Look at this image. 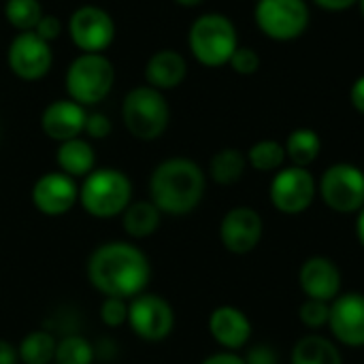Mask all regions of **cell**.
Instances as JSON below:
<instances>
[{"label": "cell", "mask_w": 364, "mask_h": 364, "mask_svg": "<svg viewBox=\"0 0 364 364\" xmlns=\"http://www.w3.org/2000/svg\"><path fill=\"white\" fill-rule=\"evenodd\" d=\"M85 117H87L85 107H81L70 98H64L45 107L41 115V128L51 141L64 143L83 134Z\"/></svg>", "instance_id": "ac0fdd59"}, {"label": "cell", "mask_w": 364, "mask_h": 364, "mask_svg": "<svg viewBox=\"0 0 364 364\" xmlns=\"http://www.w3.org/2000/svg\"><path fill=\"white\" fill-rule=\"evenodd\" d=\"M177 4H181V6H198V4H203L205 0H175Z\"/></svg>", "instance_id": "ab89813d"}, {"label": "cell", "mask_w": 364, "mask_h": 364, "mask_svg": "<svg viewBox=\"0 0 364 364\" xmlns=\"http://www.w3.org/2000/svg\"><path fill=\"white\" fill-rule=\"evenodd\" d=\"M328 318H331V303L305 299L299 307V320L303 322V326L311 331H320L328 326Z\"/></svg>", "instance_id": "f1b7e54d"}, {"label": "cell", "mask_w": 364, "mask_h": 364, "mask_svg": "<svg viewBox=\"0 0 364 364\" xmlns=\"http://www.w3.org/2000/svg\"><path fill=\"white\" fill-rule=\"evenodd\" d=\"M230 68L239 75H254L260 68V53L252 47H243L239 45L230 58Z\"/></svg>", "instance_id": "4dcf8cb0"}, {"label": "cell", "mask_w": 364, "mask_h": 364, "mask_svg": "<svg viewBox=\"0 0 364 364\" xmlns=\"http://www.w3.org/2000/svg\"><path fill=\"white\" fill-rule=\"evenodd\" d=\"M254 2H260V0H254Z\"/></svg>", "instance_id": "b9f144b4"}, {"label": "cell", "mask_w": 364, "mask_h": 364, "mask_svg": "<svg viewBox=\"0 0 364 364\" xmlns=\"http://www.w3.org/2000/svg\"><path fill=\"white\" fill-rule=\"evenodd\" d=\"M286 158L294 164V166H303L309 168L322 151V141L320 134L314 128H296L288 134L286 143Z\"/></svg>", "instance_id": "603a6c76"}, {"label": "cell", "mask_w": 364, "mask_h": 364, "mask_svg": "<svg viewBox=\"0 0 364 364\" xmlns=\"http://www.w3.org/2000/svg\"><path fill=\"white\" fill-rule=\"evenodd\" d=\"M318 196V181L309 168L303 166H284L275 173L269 198L271 205L284 215H301L305 213Z\"/></svg>", "instance_id": "9c48e42d"}, {"label": "cell", "mask_w": 364, "mask_h": 364, "mask_svg": "<svg viewBox=\"0 0 364 364\" xmlns=\"http://www.w3.org/2000/svg\"><path fill=\"white\" fill-rule=\"evenodd\" d=\"M299 284L305 299L333 303L341 294V271L335 260L326 256H311L301 264Z\"/></svg>", "instance_id": "2e32d148"}, {"label": "cell", "mask_w": 364, "mask_h": 364, "mask_svg": "<svg viewBox=\"0 0 364 364\" xmlns=\"http://www.w3.org/2000/svg\"><path fill=\"white\" fill-rule=\"evenodd\" d=\"M350 102H352V107L364 115V75H360L354 83H352V87H350Z\"/></svg>", "instance_id": "e575fe53"}, {"label": "cell", "mask_w": 364, "mask_h": 364, "mask_svg": "<svg viewBox=\"0 0 364 364\" xmlns=\"http://www.w3.org/2000/svg\"><path fill=\"white\" fill-rule=\"evenodd\" d=\"M188 45L198 64L207 68L226 66L239 47L237 28L222 13H205L190 26Z\"/></svg>", "instance_id": "277c9868"}, {"label": "cell", "mask_w": 364, "mask_h": 364, "mask_svg": "<svg viewBox=\"0 0 364 364\" xmlns=\"http://www.w3.org/2000/svg\"><path fill=\"white\" fill-rule=\"evenodd\" d=\"M55 162H58L60 171L70 175L73 179L87 177L94 171L96 154H94V147L85 139L77 136V139L60 143V147L55 151Z\"/></svg>", "instance_id": "ffe728a7"}, {"label": "cell", "mask_w": 364, "mask_h": 364, "mask_svg": "<svg viewBox=\"0 0 364 364\" xmlns=\"http://www.w3.org/2000/svg\"><path fill=\"white\" fill-rule=\"evenodd\" d=\"M290 364H343V356L335 341L322 335H307L294 343Z\"/></svg>", "instance_id": "44dd1931"}, {"label": "cell", "mask_w": 364, "mask_h": 364, "mask_svg": "<svg viewBox=\"0 0 364 364\" xmlns=\"http://www.w3.org/2000/svg\"><path fill=\"white\" fill-rule=\"evenodd\" d=\"M247 168V156L237 147H224L209 162V177L218 186H235Z\"/></svg>", "instance_id": "cb8c5ba5"}, {"label": "cell", "mask_w": 364, "mask_h": 364, "mask_svg": "<svg viewBox=\"0 0 364 364\" xmlns=\"http://www.w3.org/2000/svg\"><path fill=\"white\" fill-rule=\"evenodd\" d=\"M162 222V211L151 203V200H136L126 207L122 213V224L124 230L132 239H147L151 237Z\"/></svg>", "instance_id": "7402d4cb"}, {"label": "cell", "mask_w": 364, "mask_h": 364, "mask_svg": "<svg viewBox=\"0 0 364 364\" xmlns=\"http://www.w3.org/2000/svg\"><path fill=\"white\" fill-rule=\"evenodd\" d=\"M98 314L102 324H107L109 328H117L128 322V301L117 296H105Z\"/></svg>", "instance_id": "f546056e"}, {"label": "cell", "mask_w": 364, "mask_h": 364, "mask_svg": "<svg viewBox=\"0 0 364 364\" xmlns=\"http://www.w3.org/2000/svg\"><path fill=\"white\" fill-rule=\"evenodd\" d=\"M115 81V68L105 53H81L66 70L68 98L81 107H94L102 102Z\"/></svg>", "instance_id": "8992f818"}, {"label": "cell", "mask_w": 364, "mask_h": 364, "mask_svg": "<svg viewBox=\"0 0 364 364\" xmlns=\"http://www.w3.org/2000/svg\"><path fill=\"white\" fill-rule=\"evenodd\" d=\"M358 6H360V13H363L364 17V0H358Z\"/></svg>", "instance_id": "60d3db41"}, {"label": "cell", "mask_w": 364, "mask_h": 364, "mask_svg": "<svg viewBox=\"0 0 364 364\" xmlns=\"http://www.w3.org/2000/svg\"><path fill=\"white\" fill-rule=\"evenodd\" d=\"M87 279L102 296L134 299L145 292L151 279L147 254L128 241H107L98 245L85 264Z\"/></svg>", "instance_id": "6da1fadb"}, {"label": "cell", "mask_w": 364, "mask_h": 364, "mask_svg": "<svg viewBox=\"0 0 364 364\" xmlns=\"http://www.w3.org/2000/svg\"><path fill=\"white\" fill-rule=\"evenodd\" d=\"M6 62L15 77L23 81H38L49 73L53 64V53L49 43L30 30V32H19L11 41Z\"/></svg>", "instance_id": "7c38bea8"}, {"label": "cell", "mask_w": 364, "mask_h": 364, "mask_svg": "<svg viewBox=\"0 0 364 364\" xmlns=\"http://www.w3.org/2000/svg\"><path fill=\"white\" fill-rule=\"evenodd\" d=\"M111 130H113V124L105 113H87L83 132L90 139H107L111 134Z\"/></svg>", "instance_id": "1f68e13d"}, {"label": "cell", "mask_w": 364, "mask_h": 364, "mask_svg": "<svg viewBox=\"0 0 364 364\" xmlns=\"http://www.w3.org/2000/svg\"><path fill=\"white\" fill-rule=\"evenodd\" d=\"M19 363V356H17V348L6 341V339H0V364H17Z\"/></svg>", "instance_id": "74e56055"}, {"label": "cell", "mask_w": 364, "mask_h": 364, "mask_svg": "<svg viewBox=\"0 0 364 364\" xmlns=\"http://www.w3.org/2000/svg\"><path fill=\"white\" fill-rule=\"evenodd\" d=\"M200 364H245L243 356H239L237 352H218V354H211L207 356Z\"/></svg>", "instance_id": "d590c367"}, {"label": "cell", "mask_w": 364, "mask_h": 364, "mask_svg": "<svg viewBox=\"0 0 364 364\" xmlns=\"http://www.w3.org/2000/svg\"><path fill=\"white\" fill-rule=\"evenodd\" d=\"M68 34L81 53H102L115 38V21L105 9L85 4L70 15Z\"/></svg>", "instance_id": "8fae6325"}, {"label": "cell", "mask_w": 364, "mask_h": 364, "mask_svg": "<svg viewBox=\"0 0 364 364\" xmlns=\"http://www.w3.org/2000/svg\"><path fill=\"white\" fill-rule=\"evenodd\" d=\"M245 364H277V352L271 346L258 343L250 348L247 356H243Z\"/></svg>", "instance_id": "836d02e7"}, {"label": "cell", "mask_w": 364, "mask_h": 364, "mask_svg": "<svg viewBox=\"0 0 364 364\" xmlns=\"http://www.w3.org/2000/svg\"><path fill=\"white\" fill-rule=\"evenodd\" d=\"M254 19L264 36L288 43L305 34L311 11L305 0H260L256 2Z\"/></svg>", "instance_id": "ba28073f"}, {"label": "cell", "mask_w": 364, "mask_h": 364, "mask_svg": "<svg viewBox=\"0 0 364 364\" xmlns=\"http://www.w3.org/2000/svg\"><path fill=\"white\" fill-rule=\"evenodd\" d=\"M356 237L364 247V207L358 211V218H356Z\"/></svg>", "instance_id": "f35d334b"}, {"label": "cell", "mask_w": 364, "mask_h": 364, "mask_svg": "<svg viewBox=\"0 0 364 364\" xmlns=\"http://www.w3.org/2000/svg\"><path fill=\"white\" fill-rule=\"evenodd\" d=\"M77 203L79 186L70 175L62 171H49L41 175L32 186V205L47 218L66 215Z\"/></svg>", "instance_id": "5bb4252c"}, {"label": "cell", "mask_w": 364, "mask_h": 364, "mask_svg": "<svg viewBox=\"0 0 364 364\" xmlns=\"http://www.w3.org/2000/svg\"><path fill=\"white\" fill-rule=\"evenodd\" d=\"M209 335L226 352H239L252 339V322L239 307L220 305L211 311L207 322Z\"/></svg>", "instance_id": "e0dca14e"}, {"label": "cell", "mask_w": 364, "mask_h": 364, "mask_svg": "<svg viewBox=\"0 0 364 364\" xmlns=\"http://www.w3.org/2000/svg\"><path fill=\"white\" fill-rule=\"evenodd\" d=\"M32 32L38 34L43 41L51 43V41H55V38L60 36V32H62V21H60V17H55V15H43L41 21L36 23V28H34Z\"/></svg>", "instance_id": "d6a6232c"}, {"label": "cell", "mask_w": 364, "mask_h": 364, "mask_svg": "<svg viewBox=\"0 0 364 364\" xmlns=\"http://www.w3.org/2000/svg\"><path fill=\"white\" fill-rule=\"evenodd\" d=\"M314 4H318L320 9L324 11H333V13H339V11H348L352 9L354 4H358V0H311Z\"/></svg>", "instance_id": "8d00e7d4"}, {"label": "cell", "mask_w": 364, "mask_h": 364, "mask_svg": "<svg viewBox=\"0 0 364 364\" xmlns=\"http://www.w3.org/2000/svg\"><path fill=\"white\" fill-rule=\"evenodd\" d=\"M122 117L128 132L141 141H154L164 134L171 122V107L164 92L149 85L130 90L122 105Z\"/></svg>", "instance_id": "5b68a950"}, {"label": "cell", "mask_w": 364, "mask_h": 364, "mask_svg": "<svg viewBox=\"0 0 364 364\" xmlns=\"http://www.w3.org/2000/svg\"><path fill=\"white\" fill-rule=\"evenodd\" d=\"M132 203V183L124 171L105 166L94 168L79 186V205L87 215L111 220L126 211Z\"/></svg>", "instance_id": "3957f363"}, {"label": "cell", "mask_w": 364, "mask_h": 364, "mask_svg": "<svg viewBox=\"0 0 364 364\" xmlns=\"http://www.w3.org/2000/svg\"><path fill=\"white\" fill-rule=\"evenodd\" d=\"M318 194L335 213H358L364 207V171L350 162L328 166L318 181Z\"/></svg>", "instance_id": "52a82bcc"}, {"label": "cell", "mask_w": 364, "mask_h": 364, "mask_svg": "<svg viewBox=\"0 0 364 364\" xmlns=\"http://www.w3.org/2000/svg\"><path fill=\"white\" fill-rule=\"evenodd\" d=\"M130 331L143 341L158 343L164 341L175 328V309L173 305L151 292H141L128 301V322Z\"/></svg>", "instance_id": "30bf717a"}, {"label": "cell", "mask_w": 364, "mask_h": 364, "mask_svg": "<svg viewBox=\"0 0 364 364\" xmlns=\"http://www.w3.org/2000/svg\"><path fill=\"white\" fill-rule=\"evenodd\" d=\"M205 188V173L194 160L168 158L160 162L149 177V200L162 215L181 218L200 205Z\"/></svg>", "instance_id": "7a4b0ae2"}, {"label": "cell", "mask_w": 364, "mask_h": 364, "mask_svg": "<svg viewBox=\"0 0 364 364\" xmlns=\"http://www.w3.org/2000/svg\"><path fill=\"white\" fill-rule=\"evenodd\" d=\"M55 335L41 328L30 331L17 346V356L21 364H51L55 356Z\"/></svg>", "instance_id": "d4e9b609"}, {"label": "cell", "mask_w": 364, "mask_h": 364, "mask_svg": "<svg viewBox=\"0 0 364 364\" xmlns=\"http://www.w3.org/2000/svg\"><path fill=\"white\" fill-rule=\"evenodd\" d=\"M94 360H96V348L79 333L64 335L55 346V356H53L55 364H94Z\"/></svg>", "instance_id": "4316f807"}, {"label": "cell", "mask_w": 364, "mask_h": 364, "mask_svg": "<svg viewBox=\"0 0 364 364\" xmlns=\"http://www.w3.org/2000/svg\"><path fill=\"white\" fill-rule=\"evenodd\" d=\"M264 235L262 215L254 207H232L220 222V241L224 250L237 256L254 252Z\"/></svg>", "instance_id": "4fadbf2b"}, {"label": "cell", "mask_w": 364, "mask_h": 364, "mask_svg": "<svg viewBox=\"0 0 364 364\" xmlns=\"http://www.w3.org/2000/svg\"><path fill=\"white\" fill-rule=\"evenodd\" d=\"M186 75H188V62L175 49H160L145 64L147 85L154 90H160V92L179 87L183 83Z\"/></svg>", "instance_id": "d6986e66"}, {"label": "cell", "mask_w": 364, "mask_h": 364, "mask_svg": "<svg viewBox=\"0 0 364 364\" xmlns=\"http://www.w3.org/2000/svg\"><path fill=\"white\" fill-rule=\"evenodd\" d=\"M4 15H6V21L15 30L30 32L36 28V23L41 21V17L45 13H43V6L38 0H6Z\"/></svg>", "instance_id": "83f0119b"}, {"label": "cell", "mask_w": 364, "mask_h": 364, "mask_svg": "<svg viewBox=\"0 0 364 364\" xmlns=\"http://www.w3.org/2000/svg\"><path fill=\"white\" fill-rule=\"evenodd\" d=\"M245 156H247V164L260 173H277L279 168H284L288 160L284 143L275 139H262L254 143Z\"/></svg>", "instance_id": "484cf974"}, {"label": "cell", "mask_w": 364, "mask_h": 364, "mask_svg": "<svg viewBox=\"0 0 364 364\" xmlns=\"http://www.w3.org/2000/svg\"><path fill=\"white\" fill-rule=\"evenodd\" d=\"M328 328L335 343L346 348H364V294L363 292H341L331 303Z\"/></svg>", "instance_id": "9a60e30c"}]
</instances>
